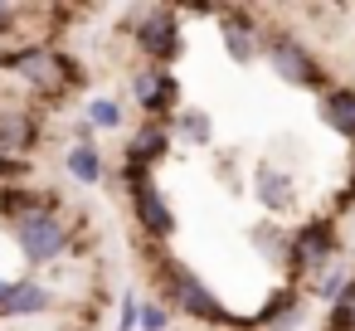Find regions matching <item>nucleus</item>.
<instances>
[{
    "label": "nucleus",
    "instance_id": "nucleus-1",
    "mask_svg": "<svg viewBox=\"0 0 355 331\" xmlns=\"http://www.w3.org/2000/svg\"><path fill=\"white\" fill-rule=\"evenodd\" d=\"M141 253H146V278L156 287V302L171 307V316H190L200 326H229V331H239V312H229L224 297L185 258L166 253L161 244H141Z\"/></svg>",
    "mask_w": 355,
    "mask_h": 331
},
{
    "label": "nucleus",
    "instance_id": "nucleus-2",
    "mask_svg": "<svg viewBox=\"0 0 355 331\" xmlns=\"http://www.w3.org/2000/svg\"><path fill=\"white\" fill-rule=\"evenodd\" d=\"M0 69L15 74L20 88H30L40 103H64V98H73V93L88 83L83 64H78L69 49L49 44V40H30V44H20V49H6V54H0Z\"/></svg>",
    "mask_w": 355,
    "mask_h": 331
},
{
    "label": "nucleus",
    "instance_id": "nucleus-3",
    "mask_svg": "<svg viewBox=\"0 0 355 331\" xmlns=\"http://www.w3.org/2000/svg\"><path fill=\"white\" fill-rule=\"evenodd\" d=\"M263 64H268V74L277 83H287L297 93H311V98H321L336 83L331 69L321 64V54L297 30H287V25H268V35H263Z\"/></svg>",
    "mask_w": 355,
    "mask_h": 331
},
{
    "label": "nucleus",
    "instance_id": "nucleus-4",
    "mask_svg": "<svg viewBox=\"0 0 355 331\" xmlns=\"http://www.w3.org/2000/svg\"><path fill=\"white\" fill-rule=\"evenodd\" d=\"M340 224L331 214H311L302 224H292V239H287V263H282V278L287 287H302L311 282L316 273H326L331 263H340Z\"/></svg>",
    "mask_w": 355,
    "mask_h": 331
},
{
    "label": "nucleus",
    "instance_id": "nucleus-5",
    "mask_svg": "<svg viewBox=\"0 0 355 331\" xmlns=\"http://www.w3.org/2000/svg\"><path fill=\"white\" fill-rule=\"evenodd\" d=\"M127 40L146 69H175L185 54V15L171 6H141L127 15Z\"/></svg>",
    "mask_w": 355,
    "mask_h": 331
},
{
    "label": "nucleus",
    "instance_id": "nucleus-6",
    "mask_svg": "<svg viewBox=\"0 0 355 331\" xmlns=\"http://www.w3.org/2000/svg\"><path fill=\"white\" fill-rule=\"evenodd\" d=\"M117 185H122V195H127V205H132V224H137L141 244H161V248H166V244L175 239L180 219H175L166 190L156 185V176L122 161V166H117Z\"/></svg>",
    "mask_w": 355,
    "mask_h": 331
},
{
    "label": "nucleus",
    "instance_id": "nucleus-7",
    "mask_svg": "<svg viewBox=\"0 0 355 331\" xmlns=\"http://www.w3.org/2000/svg\"><path fill=\"white\" fill-rule=\"evenodd\" d=\"M10 239H15V248H20V258L30 268H49L64 253H73L78 229L64 219V210H44V214H30L20 224H10Z\"/></svg>",
    "mask_w": 355,
    "mask_h": 331
},
{
    "label": "nucleus",
    "instance_id": "nucleus-8",
    "mask_svg": "<svg viewBox=\"0 0 355 331\" xmlns=\"http://www.w3.org/2000/svg\"><path fill=\"white\" fill-rule=\"evenodd\" d=\"M214 25H219L224 59H229L234 69H253V64H263L268 10H243V6H229V10H214Z\"/></svg>",
    "mask_w": 355,
    "mask_h": 331
},
{
    "label": "nucleus",
    "instance_id": "nucleus-9",
    "mask_svg": "<svg viewBox=\"0 0 355 331\" xmlns=\"http://www.w3.org/2000/svg\"><path fill=\"white\" fill-rule=\"evenodd\" d=\"M127 93H132L141 122H171V117L185 108V103H180V78H175L171 69H146V64H141V69L132 74Z\"/></svg>",
    "mask_w": 355,
    "mask_h": 331
},
{
    "label": "nucleus",
    "instance_id": "nucleus-10",
    "mask_svg": "<svg viewBox=\"0 0 355 331\" xmlns=\"http://www.w3.org/2000/svg\"><path fill=\"white\" fill-rule=\"evenodd\" d=\"M248 195L258 200V210L268 214V219H292L297 214V205H302V195H297V176L287 171V166H277V161H258L253 166V176H248Z\"/></svg>",
    "mask_w": 355,
    "mask_h": 331
},
{
    "label": "nucleus",
    "instance_id": "nucleus-11",
    "mask_svg": "<svg viewBox=\"0 0 355 331\" xmlns=\"http://www.w3.org/2000/svg\"><path fill=\"white\" fill-rule=\"evenodd\" d=\"M44 142V112L0 108V161H30Z\"/></svg>",
    "mask_w": 355,
    "mask_h": 331
},
{
    "label": "nucleus",
    "instance_id": "nucleus-12",
    "mask_svg": "<svg viewBox=\"0 0 355 331\" xmlns=\"http://www.w3.org/2000/svg\"><path fill=\"white\" fill-rule=\"evenodd\" d=\"M306 297L297 292V287H277L253 316H239V331H297V326H306Z\"/></svg>",
    "mask_w": 355,
    "mask_h": 331
},
{
    "label": "nucleus",
    "instance_id": "nucleus-13",
    "mask_svg": "<svg viewBox=\"0 0 355 331\" xmlns=\"http://www.w3.org/2000/svg\"><path fill=\"white\" fill-rule=\"evenodd\" d=\"M171 146H175L171 122H137L132 137H127V146H122V161H127V166H141V171L156 176V166L171 156Z\"/></svg>",
    "mask_w": 355,
    "mask_h": 331
},
{
    "label": "nucleus",
    "instance_id": "nucleus-14",
    "mask_svg": "<svg viewBox=\"0 0 355 331\" xmlns=\"http://www.w3.org/2000/svg\"><path fill=\"white\" fill-rule=\"evenodd\" d=\"M316 122H321L331 137H340V142L355 146V83H331V88L316 98Z\"/></svg>",
    "mask_w": 355,
    "mask_h": 331
},
{
    "label": "nucleus",
    "instance_id": "nucleus-15",
    "mask_svg": "<svg viewBox=\"0 0 355 331\" xmlns=\"http://www.w3.org/2000/svg\"><path fill=\"white\" fill-rule=\"evenodd\" d=\"M44 210H59V195L44 185H6L0 190V219L6 224H20L30 214H44Z\"/></svg>",
    "mask_w": 355,
    "mask_h": 331
},
{
    "label": "nucleus",
    "instance_id": "nucleus-16",
    "mask_svg": "<svg viewBox=\"0 0 355 331\" xmlns=\"http://www.w3.org/2000/svg\"><path fill=\"white\" fill-rule=\"evenodd\" d=\"M287 239H292V229L277 224V219H258V224H248V248H253L268 268H277V273H282V263H287Z\"/></svg>",
    "mask_w": 355,
    "mask_h": 331
},
{
    "label": "nucleus",
    "instance_id": "nucleus-17",
    "mask_svg": "<svg viewBox=\"0 0 355 331\" xmlns=\"http://www.w3.org/2000/svg\"><path fill=\"white\" fill-rule=\"evenodd\" d=\"M171 137H175L180 146H190V151H209V146H214V117H209L205 108H180V112L171 117Z\"/></svg>",
    "mask_w": 355,
    "mask_h": 331
},
{
    "label": "nucleus",
    "instance_id": "nucleus-18",
    "mask_svg": "<svg viewBox=\"0 0 355 331\" xmlns=\"http://www.w3.org/2000/svg\"><path fill=\"white\" fill-rule=\"evenodd\" d=\"M350 278H355V273H350L345 263H331L326 273H316V278H311V282H302L297 292H302L306 302H321V312H326V307H331V302L345 292V282H350Z\"/></svg>",
    "mask_w": 355,
    "mask_h": 331
},
{
    "label": "nucleus",
    "instance_id": "nucleus-19",
    "mask_svg": "<svg viewBox=\"0 0 355 331\" xmlns=\"http://www.w3.org/2000/svg\"><path fill=\"white\" fill-rule=\"evenodd\" d=\"M64 171H69V176H73L78 185H98V180L107 176L98 142H93V146H73V142H69V151H64Z\"/></svg>",
    "mask_w": 355,
    "mask_h": 331
},
{
    "label": "nucleus",
    "instance_id": "nucleus-20",
    "mask_svg": "<svg viewBox=\"0 0 355 331\" xmlns=\"http://www.w3.org/2000/svg\"><path fill=\"white\" fill-rule=\"evenodd\" d=\"M321 331H355V278H350L345 292L321 312Z\"/></svg>",
    "mask_w": 355,
    "mask_h": 331
},
{
    "label": "nucleus",
    "instance_id": "nucleus-21",
    "mask_svg": "<svg viewBox=\"0 0 355 331\" xmlns=\"http://www.w3.org/2000/svg\"><path fill=\"white\" fill-rule=\"evenodd\" d=\"M83 117L93 122V132H122V122H127V112H122L117 98H93L83 108Z\"/></svg>",
    "mask_w": 355,
    "mask_h": 331
},
{
    "label": "nucleus",
    "instance_id": "nucleus-22",
    "mask_svg": "<svg viewBox=\"0 0 355 331\" xmlns=\"http://www.w3.org/2000/svg\"><path fill=\"white\" fill-rule=\"evenodd\" d=\"M137 331H171V307H161L156 297H146L141 312H137Z\"/></svg>",
    "mask_w": 355,
    "mask_h": 331
},
{
    "label": "nucleus",
    "instance_id": "nucleus-23",
    "mask_svg": "<svg viewBox=\"0 0 355 331\" xmlns=\"http://www.w3.org/2000/svg\"><path fill=\"white\" fill-rule=\"evenodd\" d=\"M25 15H30L25 6H10V0H0V40L20 35V20H25Z\"/></svg>",
    "mask_w": 355,
    "mask_h": 331
},
{
    "label": "nucleus",
    "instance_id": "nucleus-24",
    "mask_svg": "<svg viewBox=\"0 0 355 331\" xmlns=\"http://www.w3.org/2000/svg\"><path fill=\"white\" fill-rule=\"evenodd\" d=\"M137 312H141V297H137V292H122V307H117V331H137Z\"/></svg>",
    "mask_w": 355,
    "mask_h": 331
},
{
    "label": "nucleus",
    "instance_id": "nucleus-25",
    "mask_svg": "<svg viewBox=\"0 0 355 331\" xmlns=\"http://www.w3.org/2000/svg\"><path fill=\"white\" fill-rule=\"evenodd\" d=\"M10 292H15V278H0V321H6V307H10Z\"/></svg>",
    "mask_w": 355,
    "mask_h": 331
},
{
    "label": "nucleus",
    "instance_id": "nucleus-26",
    "mask_svg": "<svg viewBox=\"0 0 355 331\" xmlns=\"http://www.w3.org/2000/svg\"><path fill=\"white\" fill-rule=\"evenodd\" d=\"M350 166H355V146H350Z\"/></svg>",
    "mask_w": 355,
    "mask_h": 331
}]
</instances>
